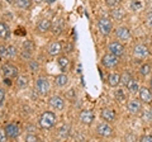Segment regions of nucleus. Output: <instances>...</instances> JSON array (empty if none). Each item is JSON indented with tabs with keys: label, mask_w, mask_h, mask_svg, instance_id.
I'll return each instance as SVG.
<instances>
[{
	"label": "nucleus",
	"mask_w": 152,
	"mask_h": 142,
	"mask_svg": "<svg viewBox=\"0 0 152 142\" xmlns=\"http://www.w3.org/2000/svg\"><path fill=\"white\" fill-rule=\"evenodd\" d=\"M56 123V114L53 112H43L39 117V126L45 130H50Z\"/></svg>",
	"instance_id": "1"
},
{
	"label": "nucleus",
	"mask_w": 152,
	"mask_h": 142,
	"mask_svg": "<svg viewBox=\"0 0 152 142\" xmlns=\"http://www.w3.org/2000/svg\"><path fill=\"white\" fill-rule=\"evenodd\" d=\"M98 28H99V32L102 33L103 36H108L109 33L112 32V22L108 19V18H100L98 20Z\"/></svg>",
	"instance_id": "2"
},
{
	"label": "nucleus",
	"mask_w": 152,
	"mask_h": 142,
	"mask_svg": "<svg viewBox=\"0 0 152 142\" xmlns=\"http://www.w3.org/2000/svg\"><path fill=\"white\" fill-rule=\"evenodd\" d=\"M36 89L37 91L41 94V95H46L47 93L50 91V83L48 80H47L46 78H38L37 81H36Z\"/></svg>",
	"instance_id": "3"
},
{
	"label": "nucleus",
	"mask_w": 152,
	"mask_h": 142,
	"mask_svg": "<svg viewBox=\"0 0 152 142\" xmlns=\"http://www.w3.org/2000/svg\"><path fill=\"white\" fill-rule=\"evenodd\" d=\"M102 64L103 66H105V67H109V69H113L115 67V66L118 65V56L113 55V53H107L103 56V60H102Z\"/></svg>",
	"instance_id": "4"
},
{
	"label": "nucleus",
	"mask_w": 152,
	"mask_h": 142,
	"mask_svg": "<svg viewBox=\"0 0 152 142\" xmlns=\"http://www.w3.org/2000/svg\"><path fill=\"white\" fill-rule=\"evenodd\" d=\"M96 133L99 136H102V137H109L113 133V128L108 124V122L99 123L98 127H96Z\"/></svg>",
	"instance_id": "5"
},
{
	"label": "nucleus",
	"mask_w": 152,
	"mask_h": 142,
	"mask_svg": "<svg viewBox=\"0 0 152 142\" xmlns=\"http://www.w3.org/2000/svg\"><path fill=\"white\" fill-rule=\"evenodd\" d=\"M4 131H5V133L9 138H17V137L20 135V128H19V126L15 124V123H9V124H7Z\"/></svg>",
	"instance_id": "6"
},
{
	"label": "nucleus",
	"mask_w": 152,
	"mask_h": 142,
	"mask_svg": "<svg viewBox=\"0 0 152 142\" xmlns=\"http://www.w3.org/2000/svg\"><path fill=\"white\" fill-rule=\"evenodd\" d=\"M108 50H109L110 53L118 56V57L124 53V46H123L121 42H117V41L115 42H112V43H109Z\"/></svg>",
	"instance_id": "7"
},
{
	"label": "nucleus",
	"mask_w": 152,
	"mask_h": 142,
	"mask_svg": "<svg viewBox=\"0 0 152 142\" xmlns=\"http://www.w3.org/2000/svg\"><path fill=\"white\" fill-rule=\"evenodd\" d=\"M115 36L118 40L127 42L131 38V31H129V28H127V27H118L115 29Z\"/></svg>",
	"instance_id": "8"
},
{
	"label": "nucleus",
	"mask_w": 152,
	"mask_h": 142,
	"mask_svg": "<svg viewBox=\"0 0 152 142\" xmlns=\"http://www.w3.org/2000/svg\"><path fill=\"white\" fill-rule=\"evenodd\" d=\"M3 74L5 78H17L18 69L12 64H4L3 65Z\"/></svg>",
	"instance_id": "9"
},
{
	"label": "nucleus",
	"mask_w": 152,
	"mask_h": 142,
	"mask_svg": "<svg viewBox=\"0 0 152 142\" xmlns=\"http://www.w3.org/2000/svg\"><path fill=\"white\" fill-rule=\"evenodd\" d=\"M50 105L56 111H62L64 107H65V102H64V99L61 97L53 95V97L50 98Z\"/></svg>",
	"instance_id": "10"
},
{
	"label": "nucleus",
	"mask_w": 152,
	"mask_h": 142,
	"mask_svg": "<svg viewBox=\"0 0 152 142\" xmlns=\"http://www.w3.org/2000/svg\"><path fill=\"white\" fill-rule=\"evenodd\" d=\"M133 53H134L137 59H146L150 55V51L145 45H137L134 50H133Z\"/></svg>",
	"instance_id": "11"
},
{
	"label": "nucleus",
	"mask_w": 152,
	"mask_h": 142,
	"mask_svg": "<svg viewBox=\"0 0 152 142\" xmlns=\"http://www.w3.org/2000/svg\"><path fill=\"white\" fill-rule=\"evenodd\" d=\"M79 118H80V121H81V123L89 126V124H91L93 121H94V113L89 109H85V111H81Z\"/></svg>",
	"instance_id": "12"
},
{
	"label": "nucleus",
	"mask_w": 152,
	"mask_h": 142,
	"mask_svg": "<svg viewBox=\"0 0 152 142\" xmlns=\"http://www.w3.org/2000/svg\"><path fill=\"white\" fill-rule=\"evenodd\" d=\"M140 99L143 103H152V93L148 88L140 89Z\"/></svg>",
	"instance_id": "13"
},
{
	"label": "nucleus",
	"mask_w": 152,
	"mask_h": 142,
	"mask_svg": "<svg viewBox=\"0 0 152 142\" xmlns=\"http://www.w3.org/2000/svg\"><path fill=\"white\" fill-rule=\"evenodd\" d=\"M127 107H128V111H129L131 113H140L141 109H142L141 102L137 100V99H132V100H129L127 104Z\"/></svg>",
	"instance_id": "14"
},
{
	"label": "nucleus",
	"mask_w": 152,
	"mask_h": 142,
	"mask_svg": "<svg viewBox=\"0 0 152 142\" xmlns=\"http://www.w3.org/2000/svg\"><path fill=\"white\" fill-rule=\"evenodd\" d=\"M102 118L104 121L107 122H113L114 119H115V112H114L113 109H110V108H104V109L102 111Z\"/></svg>",
	"instance_id": "15"
},
{
	"label": "nucleus",
	"mask_w": 152,
	"mask_h": 142,
	"mask_svg": "<svg viewBox=\"0 0 152 142\" xmlns=\"http://www.w3.org/2000/svg\"><path fill=\"white\" fill-rule=\"evenodd\" d=\"M110 15L113 19H115V20H122L123 18H124L126 15V12L123 10V9L121 7H114L112 9V12H110Z\"/></svg>",
	"instance_id": "16"
},
{
	"label": "nucleus",
	"mask_w": 152,
	"mask_h": 142,
	"mask_svg": "<svg viewBox=\"0 0 152 142\" xmlns=\"http://www.w3.org/2000/svg\"><path fill=\"white\" fill-rule=\"evenodd\" d=\"M47 50H48V53L51 56H56L62 51V46H61L60 42H52V43L48 45V48Z\"/></svg>",
	"instance_id": "17"
},
{
	"label": "nucleus",
	"mask_w": 152,
	"mask_h": 142,
	"mask_svg": "<svg viewBox=\"0 0 152 142\" xmlns=\"http://www.w3.org/2000/svg\"><path fill=\"white\" fill-rule=\"evenodd\" d=\"M64 27H65L64 19H56L55 23H53V26L51 27V29H52V32H53V34L58 36V34H61V33H62Z\"/></svg>",
	"instance_id": "18"
},
{
	"label": "nucleus",
	"mask_w": 152,
	"mask_h": 142,
	"mask_svg": "<svg viewBox=\"0 0 152 142\" xmlns=\"http://www.w3.org/2000/svg\"><path fill=\"white\" fill-rule=\"evenodd\" d=\"M51 27H52L51 20L50 19H46V18H45V19H41L39 20V23H38V26H37V29L39 31V32H42V33H45L47 31H50Z\"/></svg>",
	"instance_id": "19"
},
{
	"label": "nucleus",
	"mask_w": 152,
	"mask_h": 142,
	"mask_svg": "<svg viewBox=\"0 0 152 142\" xmlns=\"http://www.w3.org/2000/svg\"><path fill=\"white\" fill-rule=\"evenodd\" d=\"M55 83H56L57 86H60V88L66 86V85L69 84V78H67V75H66V74H60V75H57L56 79H55Z\"/></svg>",
	"instance_id": "20"
},
{
	"label": "nucleus",
	"mask_w": 152,
	"mask_h": 142,
	"mask_svg": "<svg viewBox=\"0 0 152 142\" xmlns=\"http://www.w3.org/2000/svg\"><path fill=\"white\" fill-rule=\"evenodd\" d=\"M9 34H10V29H9V26L7 24V23L1 22V23H0V38L8 40V38H9Z\"/></svg>",
	"instance_id": "21"
},
{
	"label": "nucleus",
	"mask_w": 152,
	"mask_h": 142,
	"mask_svg": "<svg viewBox=\"0 0 152 142\" xmlns=\"http://www.w3.org/2000/svg\"><path fill=\"white\" fill-rule=\"evenodd\" d=\"M119 83H121V75H119V74L113 72V74H110V75L108 76V84L110 85V86L115 88Z\"/></svg>",
	"instance_id": "22"
},
{
	"label": "nucleus",
	"mask_w": 152,
	"mask_h": 142,
	"mask_svg": "<svg viewBox=\"0 0 152 142\" xmlns=\"http://www.w3.org/2000/svg\"><path fill=\"white\" fill-rule=\"evenodd\" d=\"M127 89H128V90H129V93H132V94L140 91V85H138V83H137V80L131 79V81L127 84Z\"/></svg>",
	"instance_id": "23"
},
{
	"label": "nucleus",
	"mask_w": 152,
	"mask_h": 142,
	"mask_svg": "<svg viewBox=\"0 0 152 142\" xmlns=\"http://www.w3.org/2000/svg\"><path fill=\"white\" fill-rule=\"evenodd\" d=\"M15 5L22 10H27L32 7V1L31 0H15Z\"/></svg>",
	"instance_id": "24"
},
{
	"label": "nucleus",
	"mask_w": 152,
	"mask_h": 142,
	"mask_svg": "<svg viewBox=\"0 0 152 142\" xmlns=\"http://www.w3.org/2000/svg\"><path fill=\"white\" fill-rule=\"evenodd\" d=\"M57 62H58V66L61 67V70L66 71L70 65V60L67 59V56H61V57H58V60H57Z\"/></svg>",
	"instance_id": "25"
},
{
	"label": "nucleus",
	"mask_w": 152,
	"mask_h": 142,
	"mask_svg": "<svg viewBox=\"0 0 152 142\" xmlns=\"http://www.w3.org/2000/svg\"><path fill=\"white\" fill-rule=\"evenodd\" d=\"M17 85L20 89H24L28 85V76L27 75H18L17 76Z\"/></svg>",
	"instance_id": "26"
},
{
	"label": "nucleus",
	"mask_w": 152,
	"mask_h": 142,
	"mask_svg": "<svg viewBox=\"0 0 152 142\" xmlns=\"http://www.w3.org/2000/svg\"><path fill=\"white\" fill-rule=\"evenodd\" d=\"M69 130H70V127L69 126H66L64 124L62 127H60V130H58V137L60 138H62V140H66L69 137Z\"/></svg>",
	"instance_id": "27"
},
{
	"label": "nucleus",
	"mask_w": 152,
	"mask_h": 142,
	"mask_svg": "<svg viewBox=\"0 0 152 142\" xmlns=\"http://www.w3.org/2000/svg\"><path fill=\"white\" fill-rule=\"evenodd\" d=\"M131 8L132 10H141V9H143V3L141 0H132Z\"/></svg>",
	"instance_id": "28"
},
{
	"label": "nucleus",
	"mask_w": 152,
	"mask_h": 142,
	"mask_svg": "<svg viewBox=\"0 0 152 142\" xmlns=\"http://www.w3.org/2000/svg\"><path fill=\"white\" fill-rule=\"evenodd\" d=\"M140 72L141 75H143V76H147V75H150L151 74V65L148 64H143L140 67Z\"/></svg>",
	"instance_id": "29"
},
{
	"label": "nucleus",
	"mask_w": 152,
	"mask_h": 142,
	"mask_svg": "<svg viewBox=\"0 0 152 142\" xmlns=\"http://www.w3.org/2000/svg\"><path fill=\"white\" fill-rule=\"evenodd\" d=\"M18 55V50L15 46H8V59H14Z\"/></svg>",
	"instance_id": "30"
},
{
	"label": "nucleus",
	"mask_w": 152,
	"mask_h": 142,
	"mask_svg": "<svg viewBox=\"0 0 152 142\" xmlns=\"http://www.w3.org/2000/svg\"><path fill=\"white\" fill-rule=\"evenodd\" d=\"M131 79H132V76L129 72H124L123 75H121V83L124 85V86H127V84L131 81Z\"/></svg>",
	"instance_id": "31"
},
{
	"label": "nucleus",
	"mask_w": 152,
	"mask_h": 142,
	"mask_svg": "<svg viewBox=\"0 0 152 142\" xmlns=\"http://www.w3.org/2000/svg\"><path fill=\"white\" fill-rule=\"evenodd\" d=\"M23 50L32 52L33 50H34V43H33L32 41H26L24 43H23Z\"/></svg>",
	"instance_id": "32"
},
{
	"label": "nucleus",
	"mask_w": 152,
	"mask_h": 142,
	"mask_svg": "<svg viewBox=\"0 0 152 142\" xmlns=\"http://www.w3.org/2000/svg\"><path fill=\"white\" fill-rule=\"evenodd\" d=\"M115 97H117V100H119L121 103H123L126 100V95H124V91L122 90V89H118L115 91Z\"/></svg>",
	"instance_id": "33"
},
{
	"label": "nucleus",
	"mask_w": 152,
	"mask_h": 142,
	"mask_svg": "<svg viewBox=\"0 0 152 142\" xmlns=\"http://www.w3.org/2000/svg\"><path fill=\"white\" fill-rule=\"evenodd\" d=\"M0 59H8V47L0 46Z\"/></svg>",
	"instance_id": "34"
},
{
	"label": "nucleus",
	"mask_w": 152,
	"mask_h": 142,
	"mask_svg": "<svg viewBox=\"0 0 152 142\" xmlns=\"http://www.w3.org/2000/svg\"><path fill=\"white\" fill-rule=\"evenodd\" d=\"M142 118L146 122H151L152 121V111H145L143 114H142Z\"/></svg>",
	"instance_id": "35"
},
{
	"label": "nucleus",
	"mask_w": 152,
	"mask_h": 142,
	"mask_svg": "<svg viewBox=\"0 0 152 142\" xmlns=\"http://www.w3.org/2000/svg\"><path fill=\"white\" fill-rule=\"evenodd\" d=\"M29 69H31V71H33V72H36V71L39 70V65H38L37 61L32 60L31 62H29Z\"/></svg>",
	"instance_id": "36"
},
{
	"label": "nucleus",
	"mask_w": 152,
	"mask_h": 142,
	"mask_svg": "<svg viewBox=\"0 0 152 142\" xmlns=\"http://www.w3.org/2000/svg\"><path fill=\"white\" fill-rule=\"evenodd\" d=\"M31 56H32V52H29V51H26V50H22L20 57H22L23 60H29V59H31Z\"/></svg>",
	"instance_id": "37"
},
{
	"label": "nucleus",
	"mask_w": 152,
	"mask_h": 142,
	"mask_svg": "<svg viewBox=\"0 0 152 142\" xmlns=\"http://www.w3.org/2000/svg\"><path fill=\"white\" fill-rule=\"evenodd\" d=\"M26 141H28V142H36V141H38V137L36 135H27L26 136Z\"/></svg>",
	"instance_id": "38"
},
{
	"label": "nucleus",
	"mask_w": 152,
	"mask_h": 142,
	"mask_svg": "<svg viewBox=\"0 0 152 142\" xmlns=\"http://www.w3.org/2000/svg\"><path fill=\"white\" fill-rule=\"evenodd\" d=\"M4 100H5V90L3 88H0V105L4 103Z\"/></svg>",
	"instance_id": "39"
},
{
	"label": "nucleus",
	"mask_w": 152,
	"mask_h": 142,
	"mask_svg": "<svg viewBox=\"0 0 152 142\" xmlns=\"http://www.w3.org/2000/svg\"><path fill=\"white\" fill-rule=\"evenodd\" d=\"M146 23H147V26L152 27V13H148L146 15Z\"/></svg>",
	"instance_id": "40"
},
{
	"label": "nucleus",
	"mask_w": 152,
	"mask_h": 142,
	"mask_svg": "<svg viewBox=\"0 0 152 142\" xmlns=\"http://www.w3.org/2000/svg\"><path fill=\"white\" fill-rule=\"evenodd\" d=\"M141 142H152V136H142L141 138H140Z\"/></svg>",
	"instance_id": "41"
},
{
	"label": "nucleus",
	"mask_w": 152,
	"mask_h": 142,
	"mask_svg": "<svg viewBox=\"0 0 152 142\" xmlns=\"http://www.w3.org/2000/svg\"><path fill=\"white\" fill-rule=\"evenodd\" d=\"M72 50H74V45H71V43H67V45L64 47V51L65 52H72Z\"/></svg>",
	"instance_id": "42"
},
{
	"label": "nucleus",
	"mask_w": 152,
	"mask_h": 142,
	"mask_svg": "<svg viewBox=\"0 0 152 142\" xmlns=\"http://www.w3.org/2000/svg\"><path fill=\"white\" fill-rule=\"evenodd\" d=\"M7 133H5V131H1L0 130V141L4 142V141H7Z\"/></svg>",
	"instance_id": "43"
},
{
	"label": "nucleus",
	"mask_w": 152,
	"mask_h": 142,
	"mask_svg": "<svg viewBox=\"0 0 152 142\" xmlns=\"http://www.w3.org/2000/svg\"><path fill=\"white\" fill-rule=\"evenodd\" d=\"M105 1H107L108 5H110V7H115L117 4H118L117 0H105Z\"/></svg>",
	"instance_id": "44"
},
{
	"label": "nucleus",
	"mask_w": 152,
	"mask_h": 142,
	"mask_svg": "<svg viewBox=\"0 0 152 142\" xmlns=\"http://www.w3.org/2000/svg\"><path fill=\"white\" fill-rule=\"evenodd\" d=\"M56 0H46V3H48V4H52V3H55Z\"/></svg>",
	"instance_id": "45"
},
{
	"label": "nucleus",
	"mask_w": 152,
	"mask_h": 142,
	"mask_svg": "<svg viewBox=\"0 0 152 142\" xmlns=\"http://www.w3.org/2000/svg\"><path fill=\"white\" fill-rule=\"evenodd\" d=\"M33 1H36V3H41L42 0H33Z\"/></svg>",
	"instance_id": "46"
},
{
	"label": "nucleus",
	"mask_w": 152,
	"mask_h": 142,
	"mask_svg": "<svg viewBox=\"0 0 152 142\" xmlns=\"http://www.w3.org/2000/svg\"><path fill=\"white\" fill-rule=\"evenodd\" d=\"M14 0H7V3H13Z\"/></svg>",
	"instance_id": "47"
},
{
	"label": "nucleus",
	"mask_w": 152,
	"mask_h": 142,
	"mask_svg": "<svg viewBox=\"0 0 152 142\" xmlns=\"http://www.w3.org/2000/svg\"><path fill=\"white\" fill-rule=\"evenodd\" d=\"M117 1H118V3H121V1H122V0H117Z\"/></svg>",
	"instance_id": "48"
},
{
	"label": "nucleus",
	"mask_w": 152,
	"mask_h": 142,
	"mask_svg": "<svg viewBox=\"0 0 152 142\" xmlns=\"http://www.w3.org/2000/svg\"><path fill=\"white\" fill-rule=\"evenodd\" d=\"M151 136H152V135H151Z\"/></svg>",
	"instance_id": "49"
}]
</instances>
